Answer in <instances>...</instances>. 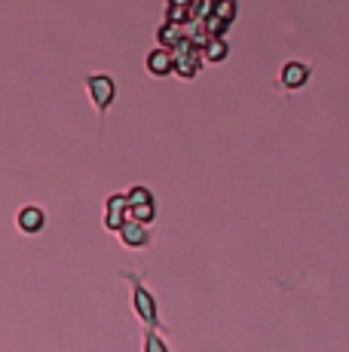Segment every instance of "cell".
Returning a JSON list of instances; mask_svg holds the SVG:
<instances>
[{
    "label": "cell",
    "mask_w": 349,
    "mask_h": 352,
    "mask_svg": "<svg viewBox=\"0 0 349 352\" xmlns=\"http://www.w3.org/2000/svg\"><path fill=\"white\" fill-rule=\"evenodd\" d=\"M86 92H89V101L98 113H107V107L117 98V83H113L111 74H89L86 77Z\"/></svg>",
    "instance_id": "obj_3"
},
{
    "label": "cell",
    "mask_w": 349,
    "mask_h": 352,
    "mask_svg": "<svg viewBox=\"0 0 349 352\" xmlns=\"http://www.w3.org/2000/svg\"><path fill=\"white\" fill-rule=\"evenodd\" d=\"M227 52H230V50H227L224 40L212 37L209 43H205V50H203V58H205V62H221V58H227Z\"/></svg>",
    "instance_id": "obj_11"
},
{
    "label": "cell",
    "mask_w": 349,
    "mask_h": 352,
    "mask_svg": "<svg viewBox=\"0 0 349 352\" xmlns=\"http://www.w3.org/2000/svg\"><path fill=\"white\" fill-rule=\"evenodd\" d=\"M126 202H129V208H135V206H147V202H153L150 187H144V184L129 187V190H126Z\"/></svg>",
    "instance_id": "obj_10"
},
{
    "label": "cell",
    "mask_w": 349,
    "mask_h": 352,
    "mask_svg": "<svg viewBox=\"0 0 349 352\" xmlns=\"http://www.w3.org/2000/svg\"><path fill=\"white\" fill-rule=\"evenodd\" d=\"M126 221H129V202H126V193H111V196H107L104 227L113 230V233H120Z\"/></svg>",
    "instance_id": "obj_4"
},
{
    "label": "cell",
    "mask_w": 349,
    "mask_h": 352,
    "mask_svg": "<svg viewBox=\"0 0 349 352\" xmlns=\"http://www.w3.org/2000/svg\"><path fill=\"white\" fill-rule=\"evenodd\" d=\"M159 40H163V50H169V46H174L181 40V31L174 28V22H169V25H163L159 28Z\"/></svg>",
    "instance_id": "obj_13"
},
{
    "label": "cell",
    "mask_w": 349,
    "mask_h": 352,
    "mask_svg": "<svg viewBox=\"0 0 349 352\" xmlns=\"http://www.w3.org/2000/svg\"><path fill=\"white\" fill-rule=\"evenodd\" d=\"M141 352H172V349L166 346L159 331H144V337H141Z\"/></svg>",
    "instance_id": "obj_12"
},
{
    "label": "cell",
    "mask_w": 349,
    "mask_h": 352,
    "mask_svg": "<svg viewBox=\"0 0 349 352\" xmlns=\"http://www.w3.org/2000/svg\"><path fill=\"white\" fill-rule=\"evenodd\" d=\"M16 227L22 230L25 236L43 233V227H46V212H43L40 206H22V208H19V214H16Z\"/></svg>",
    "instance_id": "obj_6"
},
{
    "label": "cell",
    "mask_w": 349,
    "mask_h": 352,
    "mask_svg": "<svg viewBox=\"0 0 349 352\" xmlns=\"http://www.w3.org/2000/svg\"><path fill=\"white\" fill-rule=\"evenodd\" d=\"M306 80H310V65H306V62H297V58H291V62L282 65V71H279L282 89H304Z\"/></svg>",
    "instance_id": "obj_5"
},
{
    "label": "cell",
    "mask_w": 349,
    "mask_h": 352,
    "mask_svg": "<svg viewBox=\"0 0 349 352\" xmlns=\"http://www.w3.org/2000/svg\"><path fill=\"white\" fill-rule=\"evenodd\" d=\"M126 282L132 285V309H135L138 322L144 324L147 331H163V322H159V307H157V297L150 294V288L144 285L138 273H120Z\"/></svg>",
    "instance_id": "obj_1"
},
{
    "label": "cell",
    "mask_w": 349,
    "mask_h": 352,
    "mask_svg": "<svg viewBox=\"0 0 349 352\" xmlns=\"http://www.w3.org/2000/svg\"><path fill=\"white\" fill-rule=\"evenodd\" d=\"M117 239H120V245L123 248H147L150 245V227H144V224H138V221H126L123 230L117 233Z\"/></svg>",
    "instance_id": "obj_7"
},
{
    "label": "cell",
    "mask_w": 349,
    "mask_h": 352,
    "mask_svg": "<svg viewBox=\"0 0 349 352\" xmlns=\"http://www.w3.org/2000/svg\"><path fill=\"white\" fill-rule=\"evenodd\" d=\"M129 221H138V224L150 227L157 221V202H147V206H135L129 208Z\"/></svg>",
    "instance_id": "obj_9"
},
{
    "label": "cell",
    "mask_w": 349,
    "mask_h": 352,
    "mask_svg": "<svg viewBox=\"0 0 349 352\" xmlns=\"http://www.w3.org/2000/svg\"><path fill=\"white\" fill-rule=\"evenodd\" d=\"M144 67H147V74H153V77H169V74H174V56H172V50H150L147 52V58H144Z\"/></svg>",
    "instance_id": "obj_8"
},
{
    "label": "cell",
    "mask_w": 349,
    "mask_h": 352,
    "mask_svg": "<svg viewBox=\"0 0 349 352\" xmlns=\"http://www.w3.org/2000/svg\"><path fill=\"white\" fill-rule=\"evenodd\" d=\"M172 56H174V74H178V77H184V80L196 77L199 62H203V52H199L196 40L181 37L178 43H174V52H172Z\"/></svg>",
    "instance_id": "obj_2"
}]
</instances>
